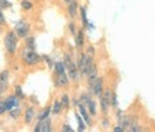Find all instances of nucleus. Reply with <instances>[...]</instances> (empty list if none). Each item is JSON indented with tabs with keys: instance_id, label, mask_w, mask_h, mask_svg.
I'll return each instance as SVG.
<instances>
[{
	"instance_id": "nucleus-28",
	"label": "nucleus",
	"mask_w": 155,
	"mask_h": 132,
	"mask_svg": "<svg viewBox=\"0 0 155 132\" xmlns=\"http://www.w3.org/2000/svg\"><path fill=\"white\" fill-rule=\"evenodd\" d=\"M111 105H113L114 107L118 106V99H116V95L113 93V97H111Z\"/></svg>"
},
{
	"instance_id": "nucleus-17",
	"label": "nucleus",
	"mask_w": 155,
	"mask_h": 132,
	"mask_svg": "<svg viewBox=\"0 0 155 132\" xmlns=\"http://www.w3.org/2000/svg\"><path fill=\"white\" fill-rule=\"evenodd\" d=\"M49 113H51V107L48 106V107H45V109H43V111H41L40 114H39L38 119H39V120H43V119L48 118V115H49Z\"/></svg>"
},
{
	"instance_id": "nucleus-2",
	"label": "nucleus",
	"mask_w": 155,
	"mask_h": 132,
	"mask_svg": "<svg viewBox=\"0 0 155 132\" xmlns=\"http://www.w3.org/2000/svg\"><path fill=\"white\" fill-rule=\"evenodd\" d=\"M93 66V62H92V57L88 55H81L79 58V62H78V67L79 70L87 75V73L89 71V69Z\"/></svg>"
},
{
	"instance_id": "nucleus-27",
	"label": "nucleus",
	"mask_w": 155,
	"mask_h": 132,
	"mask_svg": "<svg viewBox=\"0 0 155 132\" xmlns=\"http://www.w3.org/2000/svg\"><path fill=\"white\" fill-rule=\"evenodd\" d=\"M5 110H8V109H7V104H5V101L0 102V115L5 113Z\"/></svg>"
},
{
	"instance_id": "nucleus-18",
	"label": "nucleus",
	"mask_w": 155,
	"mask_h": 132,
	"mask_svg": "<svg viewBox=\"0 0 155 132\" xmlns=\"http://www.w3.org/2000/svg\"><path fill=\"white\" fill-rule=\"evenodd\" d=\"M64 65H65L66 69L69 70V69H71V67L75 65V63L71 61V57H70L69 55H67V56H65V58H64Z\"/></svg>"
},
{
	"instance_id": "nucleus-13",
	"label": "nucleus",
	"mask_w": 155,
	"mask_h": 132,
	"mask_svg": "<svg viewBox=\"0 0 155 132\" xmlns=\"http://www.w3.org/2000/svg\"><path fill=\"white\" fill-rule=\"evenodd\" d=\"M5 104H7V109H12V107H16L18 105V100L16 97H9V99L5 100Z\"/></svg>"
},
{
	"instance_id": "nucleus-12",
	"label": "nucleus",
	"mask_w": 155,
	"mask_h": 132,
	"mask_svg": "<svg viewBox=\"0 0 155 132\" xmlns=\"http://www.w3.org/2000/svg\"><path fill=\"white\" fill-rule=\"evenodd\" d=\"M79 110H80V114H81V117L84 118V120L87 122V123H88V126H91L92 122H91V118H89V115H88V111L85 110V106L80 104V105H79Z\"/></svg>"
},
{
	"instance_id": "nucleus-34",
	"label": "nucleus",
	"mask_w": 155,
	"mask_h": 132,
	"mask_svg": "<svg viewBox=\"0 0 155 132\" xmlns=\"http://www.w3.org/2000/svg\"><path fill=\"white\" fill-rule=\"evenodd\" d=\"M87 52H88V55H89V56L94 55V48H93V47H89L88 49H87Z\"/></svg>"
},
{
	"instance_id": "nucleus-30",
	"label": "nucleus",
	"mask_w": 155,
	"mask_h": 132,
	"mask_svg": "<svg viewBox=\"0 0 155 132\" xmlns=\"http://www.w3.org/2000/svg\"><path fill=\"white\" fill-rule=\"evenodd\" d=\"M18 114H19V109H16V110L11 111V117H12V118H17Z\"/></svg>"
},
{
	"instance_id": "nucleus-35",
	"label": "nucleus",
	"mask_w": 155,
	"mask_h": 132,
	"mask_svg": "<svg viewBox=\"0 0 155 132\" xmlns=\"http://www.w3.org/2000/svg\"><path fill=\"white\" fill-rule=\"evenodd\" d=\"M114 131H115V132H122V131H124V128H123L122 126H119V124H118V126H116L115 128H114Z\"/></svg>"
},
{
	"instance_id": "nucleus-24",
	"label": "nucleus",
	"mask_w": 155,
	"mask_h": 132,
	"mask_svg": "<svg viewBox=\"0 0 155 132\" xmlns=\"http://www.w3.org/2000/svg\"><path fill=\"white\" fill-rule=\"evenodd\" d=\"M21 7H22L23 9H31V8H32V4L28 2V0H22Z\"/></svg>"
},
{
	"instance_id": "nucleus-10",
	"label": "nucleus",
	"mask_w": 155,
	"mask_h": 132,
	"mask_svg": "<svg viewBox=\"0 0 155 132\" xmlns=\"http://www.w3.org/2000/svg\"><path fill=\"white\" fill-rule=\"evenodd\" d=\"M67 83H69V79H67V76L65 74L58 75V78L56 79V86L57 87H65V86H67Z\"/></svg>"
},
{
	"instance_id": "nucleus-25",
	"label": "nucleus",
	"mask_w": 155,
	"mask_h": 132,
	"mask_svg": "<svg viewBox=\"0 0 155 132\" xmlns=\"http://www.w3.org/2000/svg\"><path fill=\"white\" fill-rule=\"evenodd\" d=\"M88 109H89V113H91L92 115H94V114H96V102H94V101H91V104H89V106H88Z\"/></svg>"
},
{
	"instance_id": "nucleus-14",
	"label": "nucleus",
	"mask_w": 155,
	"mask_h": 132,
	"mask_svg": "<svg viewBox=\"0 0 155 132\" xmlns=\"http://www.w3.org/2000/svg\"><path fill=\"white\" fill-rule=\"evenodd\" d=\"M83 43H84V35H83V31L79 30V31H78L76 38H75V44H76V47H81V46H83Z\"/></svg>"
},
{
	"instance_id": "nucleus-38",
	"label": "nucleus",
	"mask_w": 155,
	"mask_h": 132,
	"mask_svg": "<svg viewBox=\"0 0 155 132\" xmlns=\"http://www.w3.org/2000/svg\"><path fill=\"white\" fill-rule=\"evenodd\" d=\"M64 2H66V3H70V2H72V0H64Z\"/></svg>"
},
{
	"instance_id": "nucleus-15",
	"label": "nucleus",
	"mask_w": 155,
	"mask_h": 132,
	"mask_svg": "<svg viewBox=\"0 0 155 132\" xmlns=\"http://www.w3.org/2000/svg\"><path fill=\"white\" fill-rule=\"evenodd\" d=\"M76 11H78V4L75 2H70V5H69V13L71 17H75L76 16Z\"/></svg>"
},
{
	"instance_id": "nucleus-16",
	"label": "nucleus",
	"mask_w": 155,
	"mask_h": 132,
	"mask_svg": "<svg viewBox=\"0 0 155 132\" xmlns=\"http://www.w3.org/2000/svg\"><path fill=\"white\" fill-rule=\"evenodd\" d=\"M91 97H89V95H81V97H80V104L81 105H84L85 107H88L89 106V104H91Z\"/></svg>"
},
{
	"instance_id": "nucleus-3",
	"label": "nucleus",
	"mask_w": 155,
	"mask_h": 132,
	"mask_svg": "<svg viewBox=\"0 0 155 132\" xmlns=\"http://www.w3.org/2000/svg\"><path fill=\"white\" fill-rule=\"evenodd\" d=\"M111 97H113V93L110 91H105L101 95V110H102L104 114L107 113V109L111 104Z\"/></svg>"
},
{
	"instance_id": "nucleus-32",
	"label": "nucleus",
	"mask_w": 155,
	"mask_h": 132,
	"mask_svg": "<svg viewBox=\"0 0 155 132\" xmlns=\"http://www.w3.org/2000/svg\"><path fill=\"white\" fill-rule=\"evenodd\" d=\"M3 23H5V18H4V14L2 12V9H0V25H3Z\"/></svg>"
},
{
	"instance_id": "nucleus-7",
	"label": "nucleus",
	"mask_w": 155,
	"mask_h": 132,
	"mask_svg": "<svg viewBox=\"0 0 155 132\" xmlns=\"http://www.w3.org/2000/svg\"><path fill=\"white\" fill-rule=\"evenodd\" d=\"M51 123H49V120H48V118H45V119H43V120H40L39 122V124L35 127V130L34 131H41V132H47V131H51V126H49Z\"/></svg>"
},
{
	"instance_id": "nucleus-31",
	"label": "nucleus",
	"mask_w": 155,
	"mask_h": 132,
	"mask_svg": "<svg viewBox=\"0 0 155 132\" xmlns=\"http://www.w3.org/2000/svg\"><path fill=\"white\" fill-rule=\"evenodd\" d=\"M9 5H11V4H9L8 2H7V0H0V7H9Z\"/></svg>"
},
{
	"instance_id": "nucleus-8",
	"label": "nucleus",
	"mask_w": 155,
	"mask_h": 132,
	"mask_svg": "<svg viewBox=\"0 0 155 132\" xmlns=\"http://www.w3.org/2000/svg\"><path fill=\"white\" fill-rule=\"evenodd\" d=\"M91 90H92V92H93L96 96H101V95H102V79L98 78V79L94 82V84L91 87Z\"/></svg>"
},
{
	"instance_id": "nucleus-21",
	"label": "nucleus",
	"mask_w": 155,
	"mask_h": 132,
	"mask_svg": "<svg viewBox=\"0 0 155 132\" xmlns=\"http://www.w3.org/2000/svg\"><path fill=\"white\" fill-rule=\"evenodd\" d=\"M61 107H62L61 101H54V104H53V109H52V113L53 114H60Z\"/></svg>"
},
{
	"instance_id": "nucleus-4",
	"label": "nucleus",
	"mask_w": 155,
	"mask_h": 132,
	"mask_svg": "<svg viewBox=\"0 0 155 132\" xmlns=\"http://www.w3.org/2000/svg\"><path fill=\"white\" fill-rule=\"evenodd\" d=\"M22 57H23V60H25V62L27 63V65H34V63H36L38 60H39L38 53L34 52L31 48H30V49H25V51H23Z\"/></svg>"
},
{
	"instance_id": "nucleus-6",
	"label": "nucleus",
	"mask_w": 155,
	"mask_h": 132,
	"mask_svg": "<svg viewBox=\"0 0 155 132\" xmlns=\"http://www.w3.org/2000/svg\"><path fill=\"white\" fill-rule=\"evenodd\" d=\"M87 78H88V82H89V87L93 86L94 82L98 79V73H97V69H96L94 65L91 67L88 73H87Z\"/></svg>"
},
{
	"instance_id": "nucleus-22",
	"label": "nucleus",
	"mask_w": 155,
	"mask_h": 132,
	"mask_svg": "<svg viewBox=\"0 0 155 132\" xmlns=\"http://www.w3.org/2000/svg\"><path fill=\"white\" fill-rule=\"evenodd\" d=\"M61 104H62V107H69V105H70V99H69V96H67V95L62 96Z\"/></svg>"
},
{
	"instance_id": "nucleus-5",
	"label": "nucleus",
	"mask_w": 155,
	"mask_h": 132,
	"mask_svg": "<svg viewBox=\"0 0 155 132\" xmlns=\"http://www.w3.org/2000/svg\"><path fill=\"white\" fill-rule=\"evenodd\" d=\"M14 30H16V34L19 36V38H25L27 35V32H28V25H27V22L25 21H18L16 23V26H14Z\"/></svg>"
},
{
	"instance_id": "nucleus-33",
	"label": "nucleus",
	"mask_w": 155,
	"mask_h": 132,
	"mask_svg": "<svg viewBox=\"0 0 155 132\" xmlns=\"http://www.w3.org/2000/svg\"><path fill=\"white\" fill-rule=\"evenodd\" d=\"M62 131H70V132H72L74 130H72L70 126H67V124H64V127H62Z\"/></svg>"
},
{
	"instance_id": "nucleus-26",
	"label": "nucleus",
	"mask_w": 155,
	"mask_h": 132,
	"mask_svg": "<svg viewBox=\"0 0 155 132\" xmlns=\"http://www.w3.org/2000/svg\"><path fill=\"white\" fill-rule=\"evenodd\" d=\"M80 13H81V18H83V23L87 26V25H88V19H87V17H85V8L81 7L80 8Z\"/></svg>"
},
{
	"instance_id": "nucleus-37",
	"label": "nucleus",
	"mask_w": 155,
	"mask_h": 132,
	"mask_svg": "<svg viewBox=\"0 0 155 132\" xmlns=\"http://www.w3.org/2000/svg\"><path fill=\"white\" fill-rule=\"evenodd\" d=\"M69 27H70V30H71V32H72V34H75V27H74V25H70Z\"/></svg>"
},
{
	"instance_id": "nucleus-23",
	"label": "nucleus",
	"mask_w": 155,
	"mask_h": 132,
	"mask_svg": "<svg viewBox=\"0 0 155 132\" xmlns=\"http://www.w3.org/2000/svg\"><path fill=\"white\" fill-rule=\"evenodd\" d=\"M76 120H78V123H79V131H84L85 124L83 123V119H81V117L79 114H76Z\"/></svg>"
},
{
	"instance_id": "nucleus-19",
	"label": "nucleus",
	"mask_w": 155,
	"mask_h": 132,
	"mask_svg": "<svg viewBox=\"0 0 155 132\" xmlns=\"http://www.w3.org/2000/svg\"><path fill=\"white\" fill-rule=\"evenodd\" d=\"M54 69H56V71H57V74H58V75L65 74V65H64V63H61V62H56Z\"/></svg>"
},
{
	"instance_id": "nucleus-29",
	"label": "nucleus",
	"mask_w": 155,
	"mask_h": 132,
	"mask_svg": "<svg viewBox=\"0 0 155 132\" xmlns=\"http://www.w3.org/2000/svg\"><path fill=\"white\" fill-rule=\"evenodd\" d=\"M27 47L31 48V49L34 48V38H28L27 39Z\"/></svg>"
},
{
	"instance_id": "nucleus-36",
	"label": "nucleus",
	"mask_w": 155,
	"mask_h": 132,
	"mask_svg": "<svg viewBox=\"0 0 155 132\" xmlns=\"http://www.w3.org/2000/svg\"><path fill=\"white\" fill-rule=\"evenodd\" d=\"M109 124H110V123H109L107 119H104V120H102V127H104V128H107Z\"/></svg>"
},
{
	"instance_id": "nucleus-1",
	"label": "nucleus",
	"mask_w": 155,
	"mask_h": 132,
	"mask_svg": "<svg viewBox=\"0 0 155 132\" xmlns=\"http://www.w3.org/2000/svg\"><path fill=\"white\" fill-rule=\"evenodd\" d=\"M4 44H5V48L7 51L13 55L16 52V48H17V36H16V32L13 31H9L7 35H5V39H4Z\"/></svg>"
},
{
	"instance_id": "nucleus-11",
	"label": "nucleus",
	"mask_w": 155,
	"mask_h": 132,
	"mask_svg": "<svg viewBox=\"0 0 155 132\" xmlns=\"http://www.w3.org/2000/svg\"><path fill=\"white\" fill-rule=\"evenodd\" d=\"M7 84H8V71H3L0 74V87H2L3 91L7 88Z\"/></svg>"
},
{
	"instance_id": "nucleus-20",
	"label": "nucleus",
	"mask_w": 155,
	"mask_h": 132,
	"mask_svg": "<svg viewBox=\"0 0 155 132\" xmlns=\"http://www.w3.org/2000/svg\"><path fill=\"white\" fill-rule=\"evenodd\" d=\"M32 117H34V109H32V107H28V109L26 110V114H25L26 123H30L31 119H32Z\"/></svg>"
},
{
	"instance_id": "nucleus-9",
	"label": "nucleus",
	"mask_w": 155,
	"mask_h": 132,
	"mask_svg": "<svg viewBox=\"0 0 155 132\" xmlns=\"http://www.w3.org/2000/svg\"><path fill=\"white\" fill-rule=\"evenodd\" d=\"M118 124L122 126L124 130L129 128V124H130V117L128 115H120L118 118Z\"/></svg>"
}]
</instances>
